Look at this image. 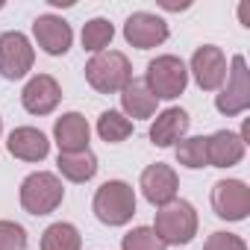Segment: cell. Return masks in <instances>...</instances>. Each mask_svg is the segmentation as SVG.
Instances as JSON below:
<instances>
[{"label":"cell","instance_id":"5b68a950","mask_svg":"<svg viewBox=\"0 0 250 250\" xmlns=\"http://www.w3.org/2000/svg\"><path fill=\"white\" fill-rule=\"evenodd\" d=\"M65 200V188L62 180L50 171H36L21 183V206L30 215H50L62 206Z\"/></svg>","mask_w":250,"mask_h":250},{"label":"cell","instance_id":"603a6c76","mask_svg":"<svg viewBox=\"0 0 250 250\" xmlns=\"http://www.w3.org/2000/svg\"><path fill=\"white\" fill-rule=\"evenodd\" d=\"M177 162L197 171V168H206L209 165V156H206V139L203 136H194V139H183L177 142Z\"/></svg>","mask_w":250,"mask_h":250},{"label":"cell","instance_id":"484cf974","mask_svg":"<svg viewBox=\"0 0 250 250\" xmlns=\"http://www.w3.org/2000/svg\"><path fill=\"white\" fill-rule=\"evenodd\" d=\"M203 250H247L244 238L235 232H212L203 244Z\"/></svg>","mask_w":250,"mask_h":250},{"label":"cell","instance_id":"44dd1931","mask_svg":"<svg viewBox=\"0 0 250 250\" xmlns=\"http://www.w3.org/2000/svg\"><path fill=\"white\" fill-rule=\"evenodd\" d=\"M97 136H100L106 145H121V142H127V139L133 136V121L124 118V115L115 112V109H106V112H100V118H97Z\"/></svg>","mask_w":250,"mask_h":250},{"label":"cell","instance_id":"3957f363","mask_svg":"<svg viewBox=\"0 0 250 250\" xmlns=\"http://www.w3.org/2000/svg\"><path fill=\"white\" fill-rule=\"evenodd\" d=\"M145 85L150 88V94L156 100H174L186 91L188 85V68L180 56L165 53L147 62V74H145Z\"/></svg>","mask_w":250,"mask_h":250},{"label":"cell","instance_id":"ffe728a7","mask_svg":"<svg viewBox=\"0 0 250 250\" xmlns=\"http://www.w3.org/2000/svg\"><path fill=\"white\" fill-rule=\"evenodd\" d=\"M42 250H83L80 229L68 221H56L42 232Z\"/></svg>","mask_w":250,"mask_h":250},{"label":"cell","instance_id":"ac0fdd59","mask_svg":"<svg viewBox=\"0 0 250 250\" xmlns=\"http://www.w3.org/2000/svg\"><path fill=\"white\" fill-rule=\"evenodd\" d=\"M156 97L150 94V88L145 85V80H130V85L121 91V115L124 118H153L156 115Z\"/></svg>","mask_w":250,"mask_h":250},{"label":"cell","instance_id":"d6986e66","mask_svg":"<svg viewBox=\"0 0 250 250\" xmlns=\"http://www.w3.org/2000/svg\"><path fill=\"white\" fill-rule=\"evenodd\" d=\"M56 168L65 180L71 183H88L97 174V156L91 150H80V153H59Z\"/></svg>","mask_w":250,"mask_h":250},{"label":"cell","instance_id":"7c38bea8","mask_svg":"<svg viewBox=\"0 0 250 250\" xmlns=\"http://www.w3.org/2000/svg\"><path fill=\"white\" fill-rule=\"evenodd\" d=\"M33 36L47 56H65L74 42V30L59 15H39L33 21Z\"/></svg>","mask_w":250,"mask_h":250},{"label":"cell","instance_id":"5bb4252c","mask_svg":"<svg viewBox=\"0 0 250 250\" xmlns=\"http://www.w3.org/2000/svg\"><path fill=\"white\" fill-rule=\"evenodd\" d=\"M53 139L59 145V153H80L88 150V139H91V127L85 115L80 112H65L62 118H56L53 124Z\"/></svg>","mask_w":250,"mask_h":250},{"label":"cell","instance_id":"7402d4cb","mask_svg":"<svg viewBox=\"0 0 250 250\" xmlns=\"http://www.w3.org/2000/svg\"><path fill=\"white\" fill-rule=\"evenodd\" d=\"M115 39V27L106 18H91L83 24V47L88 53H103Z\"/></svg>","mask_w":250,"mask_h":250},{"label":"cell","instance_id":"8992f818","mask_svg":"<svg viewBox=\"0 0 250 250\" xmlns=\"http://www.w3.org/2000/svg\"><path fill=\"white\" fill-rule=\"evenodd\" d=\"M215 109L227 118H235V115L250 109V71H247L244 56H232L227 80L215 97Z\"/></svg>","mask_w":250,"mask_h":250},{"label":"cell","instance_id":"8fae6325","mask_svg":"<svg viewBox=\"0 0 250 250\" xmlns=\"http://www.w3.org/2000/svg\"><path fill=\"white\" fill-rule=\"evenodd\" d=\"M188 71L194 74V83L203 91H218L224 85V80H227V56H224L221 47L203 44V47L194 50Z\"/></svg>","mask_w":250,"mask_h":250},{"label":"cell","instance_id":"9c48e42d","mask_svg":"<svg viewBox=\"0 0 250 250\" xmlns=\"http://www.w3.org/2000/svg\"><path fill=\"white\" fill-rule=\"evenodd\" d=\"M212 209L224 221H244L250 215V188L241 180H218L212 186Z\"/></svg>","mask_w":250,"mask_h":250},{"label":"cell","instance_id":"7a4b0ae2","mask_svg":"<svg viewBox=\"0 0 250 250\" xmlns=\"http://www.w3.org/2000/svg\"><path fill=\"white\" fill-rule=\"evenodd\" d=\"M85 80L100 94H118L130 85L133 65L121 50H103V53H94L85 62Z\"/></svg>","mask_w":250,"mask_h":250},{"label":"cell","instance_id":"6da1fadb","mask_svg":"<svg viewBox=\"0 0 250 250\" xmlns=\"http://www.w3.org/2000/svg\"><path fill=\"white\" fill-rule=\"evenodd\" d=\"M91 209H94V218L100 224L124 227V224H130L133 215H136V191H133L130 183H124V180H106L94 191Z\"/></svg>","mask_w":250,"mask_h":250},{"label":"cell","instance_id":"e0dca14e","mask_svg":"<svg viewBox=\"0 0 250 250\" xmlns=\"http://www.w3.org/2000/svg\"><path fill=\"white\" fill-rule=\"evenodd\" d=\"M6 147H9V153H12L15 159H24V162H42V159H47V153H50L47 136H44L42 130H36V127H15V130L9 133Z\"/></svg>","mask_w":250,"mask_h":250},{"label":"cell","instance_id":"83f0119b","mask_svg":"<svg viewBox=\"0 0 250 250\" xmlns=\"http://www.w3.org/2000/svg\"><path fill=\"white\" fill-rule=\"evenodd\" d=\"M0 9H3V3H0Z\"/></svg>","mask_w":250,"mask_h":250},{"label":"cell","instance_id":"52a82bcc","mask_svg":"<svg viewBox=\"0 0 250 250\" xmlns=\"http://www.w3.org/2000/svg\"><path fill=\"white\" fill-rule=\"evenodd\" d=\"M36 50L30 39L18 30L0 33V77L3 80H24L33 71Z\"/></svg>","mask_w":250,"mask_h":250},{"label":"cell","instance_id":"4316f807","mask_svg":"<svg viewBox=\"0 0 250 250\" xmlns=\"http://www.w3.org/2000/svg\"><path fill=\"white\" fill-rule=\"evenodd\" d=\"M0 130H3V118H0Z\"/></svg>","mask_w":250,"mask_h":250},{"label":"cell","instance_id":"ba28073f","mask_svg":"<svg viewBox=\"0 0 250 250\" xmlns=\"http://www.w3.org/2000/svg\"><path fill=\"white\" fill-rule=\"evenodd\" d=\"M139 188L145 194V200L156 209L168 206L177 200V191H180V177L171 165L165 162H156V165H147L142 171V180H139Z\"/></svg>","mask_w":250,"mask_h":250},{"label":"cell","instance_id":"2e32d148","mask_svg":"<svg viewBox=\"0 0 250 250\" xmlns=\"http://www.w3.org/2000/svg\"><path fill=\"white\" fill-rule=\"evenodd\" d=\"M244 147H247V142L238 133H229V130H218V133L206 136V156H209L212 168L238 165L244 159Z\"/></svg>","mask_w":250,"mask_h":250},{"label":"cell","instance_id":"277c9868","mask_svg":"<svg viewBox=\"0 0 250 250\" xmlns=\"http://www.w3.org/2000/svg\"><path fill=\"white\" fill-rule=\"evenodd\" d=\"M153 232L162 238L165 247L171 244H188L194 235H197V212L188 200H174L168 206H162L156 212V221H153Z\"/></svg>","mask_w":250,"mask_h":250},{"label":"cell","instance_id":"d4e9b609","mask_svg":"<svg viewBox=\"0 0 250 250\" xmlns=\"http://www.w3.org/2000/svg\"><path fill=\"white\" fill-rule=\"evenodd\" d=\"M0 250H27V229L15 221H0Z\"/></svg>","mask_w":250,"mask_h":250},{"label":"cell","instance_id":"30bf717a","mask_svg":"<svg viewBox=\"0 0 250 250\" xmlns=\"http://www.w3.org/2000/svg\"><path fill=\"white\" fill-rule=\"evenodd\" d=\"M171 36L168 30V21L153 15V12H133L124 24V39H127L133 47L139 50H150V47H159L165 44Z\"/></svg>","mask_w":250,"mask_h":250},{"label":"cell","instance_id":"cb8c5ba5","mask_svg":"<svg viewBox=\"0 0 250 250\" xmlns=\"http://www.w3.org/2000/svg\"><path fill=\"white\" fill-rule=\"evenodd\" d=\"M121 250H168V247L153 232V227H133L121 238Z\"/></svg>","mask_w":250,"mask_h":250},{"label":"cell","instance_id":"9a60e30c","mask_svg":"<svg viewBox=\"0 0 250 250\" xmlns=\"http://www.w3.org/2000/svg\"><path fill=\"white\" fill-rule=\"evenodd\" d=\"M188 112L180 109V106H171V109H162L156 115V121L150 124V142L156 147H174L177 142L186 139L188 133Z\"/></svg>","mask_w":250,"mask_h":250},{"label":"cell","instance_id":"4fadbf2b","mask_svg":"<svg viewBox=\"0 0 250 250\" xmlns=\"http://www.w3.org/2000/svg\"><path fill=\"white\" fill-rule=\"evenodd\" d=\"M62 100V88L50 74H36L24 91H21V103L30 115H50Z\"/></svg>","mask_w":250,"mask_h":250}]
</instances>
